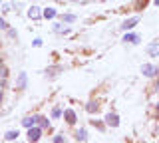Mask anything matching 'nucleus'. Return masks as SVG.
<instances>
[{"label":"nucleus","instance_id":"nucleus-6","mask_svg":"<svg viewBox=\"0 0 159 143\" xmlns=\"http://www.w3.org/2000/svg\"><path fill=\"white\" fill-rule=\"evenodd\" d=\"M123 42H129V44H137V42H139V36H137V34H125V38H123Z\"/></svg>","mask_w":159,"mask_h":143},{"label":"nucleus","instance_id":"nucleus-17","mask_svg":"<svg viewBox=\"0 0 159 143\" xmlns=\"http://www.w3.org/2000/svg\"><path fill=\"white\" fill-rule=\"evenodd\" d=\"M62 20H64V22H74V20H76V16H74V14H64Z\"/></svg>","mask_w":159,"mask_h":143},{"label":"nucleus","instance_id":"nucleus-12","mask_svg":"<svg viewBox=\"0 0 159 143\" xmlns=\"http://www.w3.org/2000/svg\"><path fill=\"white\" fill-rule=\"evenodd\" d=\"M16 137H18V131H8L6 135H4V139H6V141H14Z\"/></svg>","mask_w":159,"mask_h":143},{"label":"nucleus","instance_id":"nucleus-20","mask_svg":"<svg viewBox=\"0 0 159 143\" xmlns=\"http://www.w3.org/2000/svg\"><path fill=\"white\" fill-rule=\"evenodd\" d=\"M0 28H8V24H6V22H4V20H2V18H0Z\"/></svg>","mask_w":159,"mask_h":143},{"label":"nucleus","instance_id":"nucleus-16","mask_svg":"<svg viewBox=\"0 0 159 143\" xmlns=\"http://www.w3.org/2000/svg\"><path fill=\"white\" fill-rule=\"evenodd\" d=\"M6 76H8V70L0 64V80H6Z\"/></svg>","mask_w":159,"mask_h":143},{"label":"nucleus","instance_id":"nucleus-4","mask_svg":"<svg viewBox=\"0 0 159 143\" xmlns=\"http://www.w3.org/2000/svg\"><path fill=\"white\" fill-rule=\"evenodd\" d=\"M137 22H139V18H129V20H125V22L121 24V28H123V30H131Z\"/></svg>","mask_w":159,"mask_h":143},{"label":"nucleus","instance_id":"nucleus-9","mask_svg":"<svg viewBox=\"0 0 159 143\" xmlns=\"http://www.w3.org/2000/svg\"><path fill=\"white\" fill-rule=\"evenodd\" d=\"M24 123V127H32V125H36V117H26V119H22Z\"/></svg>","mask_w":159,"mask_h":143},{"label":"nucleus","instance_id":"nucleus-5","mask_svg":"<svg viewBox=\"0 0 159 143\" xmlns=\"http://www.w3.org/2000/svg\"><path fill=\"white\" fill-rule=\"evenodd\" d=\"M64 117H66L68 123H76V113H74V109H66L64 111Z\"/></svg>","mask_w":159,"mask_h":143},{"label":"nucleus","instance_id":"nucleus-18","mask_svg":"<svg viewBox=\"0 0 159 143\" xmlns=\"http://www.w3.org/2000/svg\"><path fill=\"white\" fill-rule=\"evenodd\" d=\"M48 72H50V76H56V74L60 72V68H58V66H56V68H50Z\"/></svg>","mask_w":159,"mask_h":143},{"label":"nucleus","instance_id":"nucleus-21","mask_svg":"<svg viewBox=\"0 0 159 143\" xmlns=\"http://www.w3.org/2000/svg\"><path fill=\"white\" fill-rule=\"evenodd\" d=\"M155 4H157V6H159V0H155Z\"/></svg>","mask_w":159,"mask_h":143},{"label":"nucleus","instance_id":"nucleus-1","mask_svg":"<svg viewBox=\"0 0 159 143\" xmlns=\"http://www.w3.org/2000/svg\"><path fill=\"white\" fill-rule=\"evenodd\" d=\"M40 135H42V129L40 127H28V141H38Z\"/></svg>","mask_w":159,"mask_h":143},{"label":"nucleus","instance_id":"nucleus-11","mask_svg":"<svg viewBox=\"0 0 159 143\" xmlns=\"http://www.w3.org/2000/svg\"><path fill=\"white\" fill-rule=\"evenodd\" d=\"M36 123H40L42 127H48L50 125V121L46 119V117H42V115H36Z\"/></svg>","mask_w":159,"mask_h":143},{"label":"nucleus","instance_id":"nucleus-2","mask_svg":"<svg viewBox=\"0 0 159 143\" xmlns=\"http://www.w3.org/2000/svg\"><path fill=\"white\" fill-rule=\"evenodd\" d=\"M141 72L145 74L147 78H153V76H155V74H157L159 70H157L155 66H151V64H143V66H141Z\"/></svg>","mask_w":159,"mask_h":143},{"label":"nucleus","instance_id":"nucleus-19","mask_svg":"<svg viewBox=\"0 0 159 143\" xmlns=\"http://www.w3.org/2000/svg\"><path fill=\"white\" fill-rule=\"evenodd\" d=\"M54 141H56V143H62L64 137H62V135H56V137H54Z\"/></svg>","mask_w":159,"mask_h":143},{"label":"nucleus","instance_id":"nucleus-15","mask_svg":"<svg viewBox=\"0 0 159 143\" xmlns=\"http://www.w3.org/2000/svg\"><path fill=\"white\" fill-rule=\"evenodd\" d=\"M86 109H88L89 113H93V111H96V109H98V103H93V101H89V103H88V105H86Z\"/></svg>","mask_w":159,"mask_h":143},{"label":"nucleus","instance_id":"nucleus-8","mask_svg":"<svg viewBox=\"0 0 159 143\" xmlns=\"http://www.w3.org/2000/svg\"><path fill=\"white\" fill-rule=\"evenodd\" d=\"M147 52L151 54V56H159V44H151V46L147 48Z\"/></svg>","mask_w":159,"mask_h":143},{"label":"nucleus","instance_id":"nucleus-7","mask_svg":"<svg viewBox=\"0 0 159 143\" xmlns=\"http://www.w3.org/2000/svg\"><path fill=\"white\" fill-rule=\"evenodd\" d=\"M16 87H18V90H24V87H26V74H24V72L18 76V86Z\"/></svg>","mask_w":159,"mask_h":143},{"label":"nucleus","instance_id":"nucleus-3","mask_svg":"<svg viewBox=\"0 0 159 143\" xmlns=\"http://www.w3.org/2000/svg\"><path fill=\"white\" fill-rule=\"evenodd\" d=\"M106 123L109 127H117L119 125V117L116 115V113H107V115H106Z\"/></svg>","mask_w":159,"mask_h":143},{"label":"nucleus","instance_id":"nucleus-14","mask_svg":"<svg viewBox=\"0 0 159 143\" xmlns=\"http://www.w3.org/2000/svg\"><path fill=\"white\" fill-rule=\"evenodd\" d=\"M44 16H46V18H54V16H56V10H54V8H46V10H44Z\"/></svg>","mask_w":159,"mask_h":143},{"label":"nucleus","instance_id":"nucleus-13","mask_svg":"<svg viewBox=\"0 0 159 143\" xmlns=\"http://www.w3.org/2000/svg\"><path fill=\"white\" fill-rule=\"evenodd\" d=\"M28 16L36 20V18H40V10H38V8H30V10H28Z\"/></svg>","mask_w":159,"mask_h":143},{"label":"nucleus","instance_id":"nucleus-10","mask_svg":"<svg viewBox=\"0 0 159 143\" xmlns=\"http://www.w3.org/2000/svg\"><path fill=\"white\" fill-rule=\"evenodd\" d=\"M86 137H88V135H86V129H78V131H76V139H78V141H86Z\"/></svg>","mask_w":159,"mask_h":143},{"label":"nucleus","instance_id":"nucleus-22","mask_svg":"<svg viewBox=\"0 0 159 143\" xmlns=\"http://www.w3.org/2000/svg\"><path fill=\"white\" fill-rule=\"evenodd\" d=\"M0 64H2V60H0Z\"/></svg>","mask_w":159,"mask_h":143}]
</instances>
